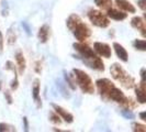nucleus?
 <instances>
[{"label": "nucleus", "instance_id": "7ed1b4c3", "mask_svg": "<svg viewBox=\"0 0 146 132\" xmlns=\"http://www.w3.org/2000/svg\"><path fill=\"white\" fill-rule=\"evenodd\" d=\"M73 72L75 81H77L81 90L86 94H94L95 87H94V83L91 81V78L89 77V75L80 69H74Z\"/></svg>", "mask_w": 146, "mask_h": 132}, {"label": "nucleus", "instance_id": "20e7f679", "mask_svg": "<svg viewBox=\"0 0 146 132\" xmlns=\"http://www.w3.org/2000/svg\"><path fill=\"white\" fill-rule=\"evenodd\" d=\"M110 72L112 77L117 81H121L124 87L131 88L134 86V78L131 77L119 64H113L110 68Z\"/></svg>", "mask_w": 146, "mask_h": 132}, {"label": "nucleus", "instance_id": "ddd939ff", "mask_svg": "<svg viewBox=\"0 0 146 132\" xmlns=\"http://www.w3.org/2000/svg\"><path fill=\"white\" fill-rule=\"evenodd\" d=\"M108 17L113 19V20H117V21H121V20H124L125 18L127 17L126 13L122 12V11H117V10H114V9H108Z\"/></svg>", "mask_w": 146, "mask_h": 132}, {"label": "nucleus", "instance_id": "9b49d317", "mask_svg": "<svg viewBox=\"0 0 146 132\" xmlns=\"http://www.w3.org/2000/svg\"><path fill=\"white\" fill-rule=\"evenodd\" d=\"M135 94L137 97V101L141 103H145L146 101V88H145V83L141 81V87L135 88Z\"/></svg>", "mask_w": 146, "mask_h": 132}, {"label": "nucleus", "instance_id": "6e6552de", "mask_svg": "<svg viewBox=\"0 0 146 132\" xmlns=\"http://www.w3.org/2000/svg\"><path fill=\"white\" fill-rule=\"evenodd\" d=\"M53 108L55 109V112L62 119H64L67 123H72L74 121V117L70 112H68L67 110H65L64 108H62L60 106H57V105H53Z\"/></svg>", "mask_w": 146, "mask_h": 132}, {"label": "nucleus", "instance_id": "9d476101", "mask_svg": "<svg viewBox=\"0 0 146 132\" xmlns=\"http://www.w3.org/2000/svg\"><path fill=\"white\" fill-rule=\"evenodd\" d=\"M113 47H114V51L117 53V57L121 61H123V62H127L129 55H127V52L125 51L124 47L122 45H120L119 43H113Z\"/></svg>", "mask_w": 146, "mask_h": 132}, {"label": "nucleus", "instance_id": "f03ea898", "mask_svg": "<svg viewBox=\"0 0 146 132\" xmlns=\"http://www.w3.org/2000/svg\"><path fill=\"white\" fill-rule=\"evenodd\" d=\"M67 27H68V29L73 31L74 35L79 42H84L85 40H87L91 33L87 24H85L81 21V19L77 15H72L68 18Z\"/></svg>", "mask_w": 146, "mask_h": 132}, {"label": "nucleus", "instance_id": "f8f14e48", "mask_svg": "<svg viewBox=\"0 0 146 132\" xmlns=\"http://www.w3.org/2000/svg\"><path fill=\"white\" fill-rule=\"evenodd\" d=\"M115 3H117V6L120 8V9L124 10L126 12H131V13H134V12H135L134 6L132 5L131 2L126 1V0H115Z\"/></svg>", "mask_w": 146, "mask_h": 132}, {"label": "nucleus", "instance_id": "393cba45", "mask_svg": "<svg viewBox=\"0 0 146 132\" xmlns=\"http://www.w3.org/2000/svg\"><path fill=\"white\" fill-rule=\"evenodd\" d=\"M3 52V37H2V33L0 32V54Z\"/></svg>", "mask_w": 146, "mask_h": 132}, {"label": "nucleus", "instance_id": "dca6fc26", "mask_svg": "<svg viewBox=\"0 0 146 132\" xmlns=\"http://www.w3.org/2000/svg\"><path fill=\"white\" fill-rule=\"evenodd\" d=\"M15 59H17V63L19 65V71L22 74L24 72V69H25V59H24V56H23V54H22L21 52H18L17 53Z\"/></svg>", "mask_w": 146, "mask_h": 132}, {"label": "nucleus", "instance_id": "a878e982", "mask_svg": "<svg viewBox=\"0 0 146 132\" xmlns=\"http://www.w3.org/2000/svg\"><path fill=\"white\" fill-rule=\"evenodd\" d=\"M5 97L7 98L8 103H12V97H11V95H10L9 91H6V93H5Z\"/></svg>", "mask_w": 146, "mask_h": 132}, {"label": "nucleus", "instance_id": "c85d7f7f", "mask_svg": "<svg viewBox=\"0 0 146 132\" xmlns=\"http://www.w3.org/2000/svg\"><path fill=\"white\" fill-rule=\"evenodd\" d=\"M23 122H24V128H25V131H28V120H27V118H23Z\"/></svg>", "mask_w": 146, "mask_h": 132}, {"label": "nucleus", "instance_id": "aec40b11", "mask_svg": "<svg viewBox=\"0 0 146 132\" xmlns=\"http://www.w3.org/2000/svg\"><path fill=\"white\" fill-rule=\"evenodd\" d=\"M50 119H51L52 122H54V123H60L62 122V120H60V117H59L58 115H55L54 112H51L50 113Z\"/></svg>", "mask_w": 146, "mask_h": 132}, {"label": "nucleus", "instance_id": "423d86ee", "mask_svg": "<svg viewBox=\"0 0 146 132\" xmlns=\"http://www.w3.org/2000/svg\"><path fill=\"white\" fill-rule=\"evenodd\" d=\"M106 98H108V99H111V100H113V101H115V103H122L124 101V99L126 98L124 96V94L122 93V90H120L119 88H117L114 85L112 86V88L110 89V91L108 93V95Z\"/></svg>", "mask_w": 146, "mask_h": 132}, {"label": "nucleus", "instance_id": "a211bd4d", "mask_svg": "<svg viewBox=\"0 0 146 132\" xmlns=\"http://www.w3.org/2000/svg\"><path fill=\"white\" fill-rule=\"evenodd\" d=\"M133 45L135 49H137L139 51H145L146 50V43L144 40H135L133 42Z\"/></svg>", "mask_w": 146, "mask_h": 132}, {"label": "nucleus", "instance_id": "f3484780", "mask_svg": "<svg viewBox=\"0 0 146 132\" xmlns=\"http://www.w3.org/2000/svg\"><path fill=\"white\" fill-rule=\"evenodd\" d=\"M95 3L103 10H108L112 6V0H95Z\"/></svg>", "mask_w": 146, "mask_h": 132}, {"label": "nucleus", "instance_id": "4468645a", "mask_svg": "<svg viewBox=\"0 0 146 132\" xmlns=\"http://www.w3.org/2000/svg\"><path fill=\"white\" fill-rule=\"evenodd\" d=\"M38 40L41 43H46L48 41V37H50V28L47 25H43L41 27L40 30H38Z\"/></svg>", "mask_w": 146, "mask_h": 132}, {"label": "nucleus", "instance_id": "f257e3e1", "mask_svg": "<svg viewBox=\"0 0 146 132\" xmlns=\"http://www.w3.org/2000/svg\"><path fill=\"white\" fill-rule=\"evenodd\" d=\"M75 50L80 54V56L82 57L84 63H86L89 67L97 69V71H104V64L101 61L100 57H98L96 55L94 51L88 46L87 44L84 43H75L74 44Z\"/></svg>", "mask_w": 146, "mask_h": 132}, {"label": "nucleus", "instance_id": "2eb2a0df", "mask_svg": "<svg viewBox=\"0 0 146 132\" xmlns=\"http://www.w3.org/2000/svg\"><path fill=\"white\" fill-rule=\"evenodd\" d=\"M32 94H33L34 101L37 103V107H41L42 103H41V98H40V84H38V81H34L33 89H32Z\"/></svg>", "mask_w": 146, "mask_h": 132}, {"label": "nucleus", "instance_id": "bb28decb", "mask_svg": "<svg viewBox=\"0 0 146 132\" xmlns=\"http://www.w3.org/2000/svg\"><path fill=\"white\" fill-rule=\"evenodd\" d=\"M141 76H142V83H145L146 77H145V68H142L141 71Z\"/></svg>", "mask_w": 146, "mask_h": 132}, {"label": "nucleus", "instance_id": "cd10ccee", "mask_svg": "<svg viewBox=\"0 0 146 132\" xmlns=\"http://www.w3.org/2000/svg\"><path fill=\"white\" fill-rule=\"evenodd\" d=\"M139 117H141V119H142L143 121H145L146 120V112H141V113H139Z\"/></svg>", "mask_w": 146, "mask_h": 132}, {"label": "nucleus", "instance_id": "0eeeda50", "mask_svg": "<svg viewBox=\"0 0 146 132\" xmlns=\"http://www.w3.org/2000/svg\"><path fill=\"white\" fill-rule=\"evenodd\" d=\"M94 47H95L96 52H97L99 55L103 56V57L109 59L110 56H111V49H110V46L108 44L101 43V42H96L95 45H94Z\"/></svg>", "mask_w": 146, "mask_h": 132}, {"label": "nucleus", "instance_id": "39448f33", "mask_svg": "<svg viewBox=\"0 0 146 132\" xmlns=\"http://www.w3.org/2000/svg\"><path fill=\"white\" fill-rule=\"evenodd\" d=\"M88 18L92 24H95L96 27H99V28H107L110 24L108 17L98 10H90L88 12Z\"/></svg>", "mask_w": 146, "mask_h": 132}, {"label": "nucleus", "instance_id": "412c9836", "mask_svg": "<svg viewBox=\"0 0 146 132\" xmlns=\"http://www.w3.org/2000/svg\"><path fill=\"white\" fill-rule=\"evenodd\" d=\"M133 131L145 132L146 128H145V125H139V123H134V125H133Z\"/></svg>", "mask_w": 146, "mask_h": 132}, {"label": "nucleus", "instance_id": "1a4fd4ad", "mask_svg": "<svg viewBox=\"0 0 146 132\" xmlns=\"http://www.w3.org/2000/svg\"><path fill=\"white\" fill-rule=\"evenodd\" d=\"M131 24H132V27H133V28L139 30V31L142 32V34H143V35H146L145 22H144V20H143L141 17H134V18L131 20Z\"/></svg>", "mask_w": 146, "mask_h": 132}, {"label": "nucleus", "instance_id": "b1692460", "mask_svg": "<svg viewBox=\"0 0 146 132\" xmlns=\"http://www.w3.org/2000/svg\"><path fill=\"white\" fill-rule=\"evenodd\" d=\"M137 5H139V7L144 11L146 9V0H139V1H137Z\"/></svg>", "mask_w": 146, "mask_h": 132}, {"label": "nucleus", "instance_id": "5701e85b", "mask_svg": "<svg viewBox=\"0 0 146 132\" xmlns=\"http://www.w3.org/2000/svg\"><path fill=\"white\" fill-rule=\"evenodd\" d=\"M65 79H66V81H67V84H68V85L70 86V88H72V89H75V88H76V86L74 85L75 83H74V81H72V79H70L69 75H68V74H66V73H65Z\"/></svg>", "mask_w": 146, "mask_h": 132}, {"label": "nucleus", "instance_id": "6ab92c4d", "mask_svg": "<svg viewBox=\"0 0 146 132\" xmlns=\"http://www.w3.org/2000/svg\"><path fill=\"white\" fill-rule=\"evenodd\" d=\"M3 131H15V128L7 123H0V132Z\"/></svg>", "mask_w": 146, "mask_h": 132}, {"label": "nucleus", "instance_id": "4be33fe9", "mask_svg": "<svg viewBox=\"0 0 146 132\" xmlns=\"http://www.w3.org/2000/svg\"><path fill=\"white\" fill-rule=\"evenodd\" d=\"M122 115H123L125 118H127V119H133V118H134V113L129 109L122 110Z\"/></svg>", "mask_w": 146, "mask_h": 132}]
</instances>
